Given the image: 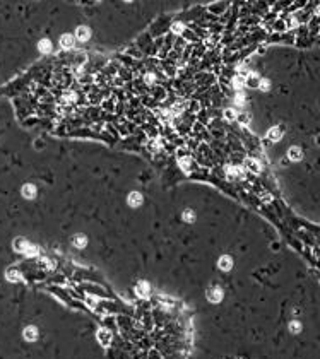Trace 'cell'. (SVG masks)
Instances as JSON below:
<instances>
[{
	"mask_svg": "<svg viewBox=\"0 0 320 359\" xmlns=\"http://www.w3.org/2000/svg\"><path fill=\"white\" fill-rule=\"evenodd\" d=\"M283 137V130L279 127H274V128H271L267 132V139L269 140H279V139Z\"/></svg>",
	"mask_w": 320,
	"mask_h": 359,
	"instance_id": "6da1fadb",
	"label": "cell"
},
{
	"mask_svg": "<svg viewBox=\"0 0 320 359\" xmlns=\"http://www.w3.org/2000/svg\"><path fill=\"white\" fill-rule=\"evenodd\" d=\"M89 29L86 26H81V27H77V31H75V36H77V39H81V41H86L87 38H89Z\"/></svg>",
	"mask_w": 320,
	"mask_h": 359,
	"instance_id": "7a4b0ae2",
	"label": "cell"
},
{
	"mask_svg": "<svg viewBox=\"0 0 320 359\" xmlns=\"http://www.w3.org/2000/svg\"><path fill=\"white\" fill-rule=\"evenodd\" d=\"M288 154H289V159H293V161H299L301 159V149L299 147H291Z\"/></svg>",
	"mask_w": 320,
	"mask_h": 359,
	"instance_id": "3957f363",
	"label": "cell"
},
{
	"mask_svg": "<svg viewBox=\"0 0 320 359\" xmlns=\"http://www.w3.org/2000/svg\"><path fill=\"white\" fill-rule=\"evenodd\" d=\"M60 43H62V46L70 48L74 45V36H70V34H63V36L60 38Z\"/></svg>",
	"mask_w": 320,
	"mask_h": 359,
	"instance_id": "277c9868",
	"label": "cell"
},
{
	"mask_svg": "<svg viewBox=\"0 0 320 359\" xmlns=\"http://www.w3.org/2000/svg\"><path fill=\"white\" fill-rule=\"evenodd\" d=\"M40 50H41L43 53L52 52V43L48 41V39H41V41H40Z\"/></svg>",
	"mask_w": 320,
	"mask_h": 359,
	"instance_id": "5b68a950",
	"label": "cell"
},
{
	"mask_svg": "<svg viewBox=\"0 0 320 359\" xmlns=\"http://www.w3.org/2000/svg\"><path fill=\"white\" fill-rule=\"evenodd\" d=\"M245 164H247V166L252 169V171H255V173H257L258 168H260V166H258V163H257V161H253V159H247V163H245Z\"/></svg>",
	"mask_w": 320,
	"mask_h": 359,
	"instance_id": "8992f818",
	"label": "cell"
},
{
	"mask_svg": "<svg viewBox=\"0 0 320 359\" xmlns=\"http://www.w3.org/2000/svg\"><path fill=\"white\" fill-rule=\"evenodd\" d=\"M233 84H235V87H236V89H240V87H242V86L245 84V79L238 75V77H235V79H233Z\"/></svg>",
	"mask_w": 320,
	"mask_h": 359,
	"instance_id": "52a82bcc",
	"label": "cell"
},
{
	"mask_svg": "<svg viewBox=\"0 0 320 359\" xmlns=\"http://www.w3.org/2000/svg\"><path fill=\"white\" fill-rule=\"evenodd\" d=\"M258 87L262 91H269V87H271V82H269L267 79H262L260 82H258Z\"/></svg>",
	"mask_w": 320,
	"mask_h": 359,
	"instance_id": "ba28073f",
	"label": "cell"
},
{
	"mask_svg": "<svg viewBox=\"0 0 320 359\" xmlns=\"http://www.w3.org/2000/svg\"><path fill=\"white\" fill-rule=\"evenodd\" d=\"M224 113H226V118H228V120H235V118H236L235 110H226Z\"/></svg>",
	"mask_w": 320,
	"mask_h": 359,
	"instance_id": "9c48e42d",
	"label": "cell"
},
{
	"mask_svg": "<svg viewBox=\"0 0 320 359\" xmlns=\"http://www.w3.org/2000/svg\"><path fill=\"white\" fill-rule=\"evenodd\" d=\"M182 27H183V24L176 22V24H173V31H175V33H182Z\"/></svg>",
	"mask_w": 320,
	"mask_h": 359,
	"instance_id": "30bf717a",
	"label": "cell"
},
{
	"mask_svg": "<svg viewBox=\"0 0 320 359\" xmlns=\"http://www.w3.org/2000/svg\"><path fill=\"white\" fill-rule=\"evenodd\" d=\"M240 120H242V123H248V122H250V115H242V116H240Z\"/></svg>",
	"mask_w": 320,
	"mask_h": 359,
	"instance_id": "8fae6325",
	"label": "cell"
},
{
	"mask_svg": "<svg viewBox=\"0 0 320 359\" xmlns=\"http://www.w3.org/2000/svg\"><path fill=\"white\" fill-rule=\"evenodd\" d=\"M291 330H293V332H298V330H299V323H291Z\"/></svg>",
	"mask_w": 320,
	"mask_h": 359,
	"instance_id": "7c38bea8",
	"label": "cell"
},
{
	"mask_svg": "<svg viewBox=\"0 0 320 359\" xmlns=\"http://www.w3.org/2000/svg\"><path fill=\"white\" fill-rule=\"evenodd\" d=\"M317 142H318V145H320V137H318V139H317Z\"/></svg>",
	"mask_w": 320,
	"mask_h": 359,
	"instance_id": "4fadbf2b",
	"label": "cell"
}]
</instances>
